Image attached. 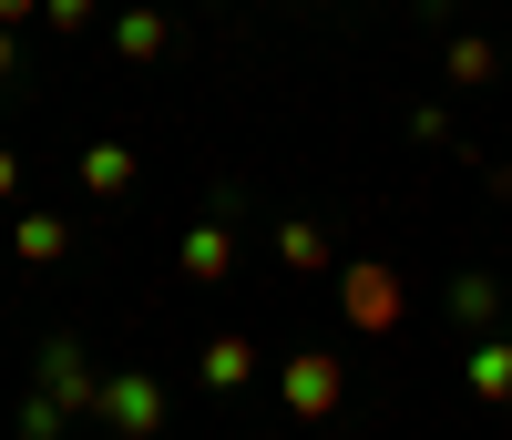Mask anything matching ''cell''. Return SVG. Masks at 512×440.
I'll list each match as a JSON object with an SVG mask.
<instances>
[{
	"mask_svg": "<svg viewBox=\"0 0 512 440\" xmlns=\"http://www.w3.org/2000/svg\"><path fill=\"white\" fill-rule=\"evenodd\" d=\"M41 400H52L62 420L103 410V379H93V359H82V338H52V348H41Z\"/></svg>",
	"mask_w": 512,
	"mask_h": 440,
	"instance_id": "3",
	"label": "cell"
},
{
	"mask_svg": "<svg viewBox=\"0 0 512 440\" xmlns=\"http://www.w3.org/2000/svg\"><path fill=\"white\" fill-rule=\"evenodd\" d=\"M11 195H21V154L0 144V205H11Z\"/></svg>",
	"mask_w": 512,
	"mask_h": 440,
	"instance_id": "16",
	"label": "cell"
},
{
	"mask_svg": "<svg viewBox=\"0 0 512 440\" xmlns=\"http://www.w3.org/2000/svg\"><path fill=\"white\" fill-rule=\"evenodd\" d=\"M93 420H113L123 440H154V430H164V389H154L144 369H113V379H103V410H93Z\"/></svg>",
	"mask_w": 512,
	"mask_h": 440,
	"instance_id": "4",
	"label": "cell"
},
{
	"mask_svg": "<svg viewBox=\"0 0 512 440\" xmlns=\"http://www.w3.org/2000/svg\"><path fill=\"white\" fill-rule=\"evenodd\" d=\"M256 379V338H205V389H246Z\"/></svg>",
	"mask_w": 512,
	"mask_h": 440,
	"instance_id": "13",
	"label": "cell"
},
{
	"mask_svg": "<svg viewBox=\"0 0 512 440\" xmlns=\"http://www.w3.org/2000/svg\"><path fill=\"white\" fill-rule=\"evenodd\" d=\"M451 318L492 338V318H502V277H492V267H461V277H451Z\"/></svg>",
	"mask_w": 512,
	"mask_h": 440,
	"instance_id": "9",
	"label": "cell"
},
{
	"mask_svg": "<svg viewBox=\"0 0 512 440\" xmlns=\"http://www.w3.org/2000/svg\"><path fill=\"white\" fill-rule=\"evenodd\" d=\"M277 389H287V420H338V400H349V369H338V348H297Z\"/></svg>",
	"mask_w": 512,
	"mask_h": 440,
	"instance_id": "2",
	"label": "cell"
},
{
	"mask_svg": "<svg viewBox=\"0 0 512 440\" xmlns=\"http://www.w3.org/2000/svg\"><path fill=\"white\" fill-rule=\"evenodd\" d=\"M175 267H185L195 287H226V277H236V226H226V215H205V226H185Z\"/></svg>",
	"mask_w": 512,
	"mask_h": 440,
	"instance_id": "5",
	"label": "cell"
},
{
	"mask_svg": "<svg viewBox=\"0 0 512 440\" xmlns=\"http://www.w3.org/2000/svg\"><path fill=\"white\" fill-rule=\"evenodd\" d=\"M72 174H82V195H93V205H123L144 164H134V144H82V164H72Z\"/></svg>",
	"mask_w": 512,
	"mask_h": 440,
	"instance_id": "6",
	"label": "cell"
},
{
	"mask_svg": "<svg viewBox=\"0 0 512 440\" xmlns=\"http://www.w3.org/2000/svg\"><path fill=\"white\" fill-rule=\"evenodd\" d=\"M41 21H52V31H93L103 0H41Z\"/></svg>",
	"mask_w": 512,
	"mask_h": 440,
	"instance_id": "14",
	"label": "cell"
},
{
	"mask_svg": "<svg viewBox=\"0 0 512 440\" xmlns=\"http://www.w3.org/2000/svg\"><path fill=\"white\" fill-rule=\"evenodd\" d=\"M492 195H502V205H512V164H492Z\"/></svg>",
	"mask_w": 512,
	"mask_h": 440,
	"instance_id": "18",
	"label": "cell"
},
{
	"mask_svg": "<svg viewBox=\"0 0 512 440\" xmlns=\"http://www.w3.org/2000/svg\"><path fill=\"white\" fill-rule=\"evenodd\" d=\"M400 307H410V287H400L390 256H349V267H338V318H349L359 338H390Z\"/></svg>",
	"mask_w": 512,
	"mask_h": 440,
	"instance_id": "1",
	"label": "cell"
},
{
	"mask_svg": "<svg viewBox=\"0 0 512 440\" xmlns=\"http://www.w3.org/2000/svg\"><path fill=\"white\" fill-rule=\"evenodd\" d=\"M11 256H21V267H62V256H72V226H62L52 205H21V215H11Z\"/></svg>",
	"mask_w": 512,
	"mask_h": 440,
	"instance_id": "7",
	"label": "cell"
},
{
	"mask_svg": "<svg viewBox=\"0 0 512 440\" xmlns=\"http://www.w3.org/2000/svg\"><path fill=\"white\" fill-rule=\"evenodd\" d=\"M461 379H472L482 410H512V338H472V369Z\"/></svg>",
	"mask_w": 512,
	"mask_h": 440,
	"instance_id": "8",
	"label": "cell"
},
{
	"mask_svg": "<svg viewBox=\"0 0 512 440\" xmlns=\"http://www.w3.org/2000/svg\"><path fill=\"white\" fill-rule=\"evenodd\" d=\"M441 62H451V82H461V93H482V82L502 72V52H492L482 31H451V52H441Z\"/></svg>",
	"mask_w": 512,
	"mask_h": 440,
	"instance_id": "12",
	"label": "cell"
},
{
	"mask_svg": "<svg viewBox=\"0 0 512 440\" xmlns=\"http://www.w3.org/2000/svg\"><path fill=\"white\" fill-rule=\"evenodd\" d=\"M62 430H72V420H62V410L41 400V389H31V410H21V440H62Z\"/></svg>",
	"mask_w": 512,
	"mask_h": 440,
	"instance_id": "15",
	"label": "cell"
},
{
	"mask_svg": "<svg viewBox=\"0 0 512 440\" xmlns=\"http://www.w3.org/2000/svg\"><path fill=\"white\" fill-rule=\"evenodd\" d=\"M21 21H41V0H0V31H21Z\"/></svg>",
	"mask_w": 512,
	"mask_h": 440,
	"instance_id": "17",
	"label": "cell"
},
{
	"mask_svg": "<svg viewBox=\"0 0 512 440\" xmlns=\"http://www.w3.org/2000/svg\"><path fill=\"white\" fill-rule=\"evenodd\" d=\"M0 72H11V31H0Z\"/></svg>",
	"mask_w": 512,
	"mask_h": 440,
	"instance_id": "19",
	"label": "cell"
},
{
	"mask_svg": "<svg viewBox=\"0 0 512 440\" xmlns=\"http://www.w3.org/2000/svg\"><path fill=\"white\" fill-rule=\"evenodd\" d=\"M277 256H287V277H328V267H338L328 236L308 226V215H287V226H277Z\"/></svg>",
	"mask_w": 512,
	"mask_h": 440,
	"instance_id": "11",
	"label": "cell"
},
{
	"mask_svg": "<svg viewBox=\"0 0 512 440\" xmlns=\"http://www.w3.org/2000/svg\"><path fill=\"white\" fill-rule=\"evenodd\" d=\"M164 41H175L164 11H113V52H123V62H164Z\"/></svg>",
	"mask_w": 512,
	"mask_h": 440,
	"instance_id": "10",
	"label": "cell"
}]
</instances>
